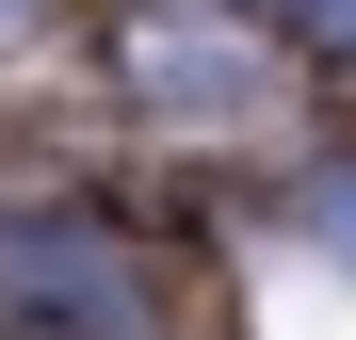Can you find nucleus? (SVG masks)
I'll return each mask as SVG.
<instances>
[{
    "instance_id": "obj_3",
    "label": "nucleus",
    "mask_w": 356,
    "mask_h": 340,
    "mask_svg": "<svg viewBox=\"0 0 356 340\" xmlns=\"http://www.w3.org/2000/svg\"><path fill=\"white\" fill-rule=\"evenodd\" d=\"M308 243H340V259H356V162H340V179H308Z\"/></svg>"
},
{
    "instance_id": "obj_5",
    "label": "nucleus",
    "mask_w": 356,
    "mask_h": 340,
    "mask_svg": "<svg viewBox=\"0 0 356 340\" xmlns=\"http://www.w3.org/2000/svg\"><path fill=\"white\" fill-rule=\"evenodd\" d=\"M0 17H33V0H0Z\"/></svg>"
},
{
    "instance_id": "obj_1",
    "label": "nucleus",
    "mask_w": 356,
    "mask_h": 340,
    "mask_svg": "<svg viewBox=\"0 0 356 340\" xmlns=\"http://www.w3.org/2000/svg\"><path fill=\"white\" fill-rule=\"evenodd\" d=\"M130 81L162 113H243L259 97V49L227 33V17H130Z\"/></svg>"
},
{
    "instance_id": "obj_2",
    "label": "nucleus",
    "mask_w": 356,
    "mask_h": 340,
    "mask_svg": "<svg viewBox=\"0 0 356 340\" xmlns=\"http://www.w3.org/2000/svg\"><path fill=\"white\" fill-rule=\"evenodd\" d=\"M0 275H17L33 308H81L97 340H146V292H130V259H113V243H81V227H65V243H49V227H0Z\"/></svg>"
},
{
    "instance_id": "obj_4",
    "label": "nucleus",
    "mask_w": 356,
    "mask_h": 340,
    "mask_svg": "<svg viewBox=\"0 0 356 340\" xmlns=\"http://www.w3.org/2000/svg\"><path fill=\"white\" fill-rule=\"evenodd\" d=\"M308 33H324V49H356V0H308Z\"/></svg>"
}]
</instances>
